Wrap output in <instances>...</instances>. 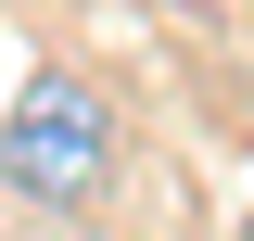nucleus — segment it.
Here are the masks:
<instances>
[{
    "label": "nucleus",
    "instance_id": "f257e3e1",
    "mask_svg": "<svg viewBox=\"0 0 254 241\" xmlns=\"http://www.w3.org/2000/svg\"><path fill=\"white\" fill-rule=\"evenodd\" d=\"M0 178L26 190V203H102V178H115V115H102V89L26 76L13 115H0Z\"/></svg>",
    "mask_w": 254,
    "mask_h": 241
},
{
    "label": "nucleus",
    "instance_id": "f03ea898",
    "mask_svg": "<svg viewBox=\"0 0 254 241\" xmlns=\"http://www.w3.org/2000/svg\"><path fill=\"white\" fill-rule=\"evenodd\" d=\"M242 241H254V229H242Z\"/></svg>",
    "mask_w": 254,
    "mask_h": 241
}]
</instances>
